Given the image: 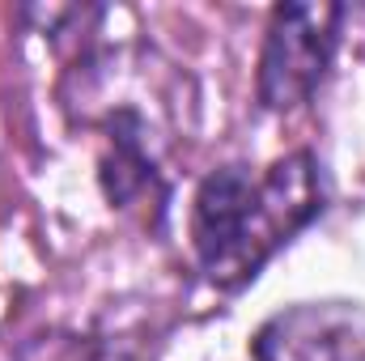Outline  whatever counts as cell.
Returning a JSON list of instances; mask_svg holds the SVG:
<instances>
[{
	"label": "cell",
	"instance_id": "6da1fadb",
	"mask_svg": "<svg viewBox=\"0 0 365 361\" xmlns=\"http://www.w3.org/2000/svg\"><path fill=\"white\" fill-rule=\"evenodd\" d=\"M323 213V175L314 153L276 158L264 175L221 166L200 183L191 204V247L208 285L234 293L276 251Z\"/></svg>",
	"mask_w": 365,
	"mask_h": 361
},
{
	"label": "cell",
	"instance_id": "7a4b0ae2",
	"mask_svg": "<svg viewBox=\"0 0 365 361\" xmlns=\"http://www.w3.org/2000/svg\"><path fill=\"white\" fill-rule=\"evenodd\" d=\"M344 9L327 0H293L276 4L264 51H259V102L268 111H297L306 106L336 56Z\"/></svg>",
	"mask_w": 365,
	"mask_h": 361
},
{
	"label": "cell",
	"instance_id": "3957f363",
	"mask_svg": "<svg viewBox=\"0 0 365 361\" xmlns=\"http://www.w3.org/2000/svg\"><path fill=\"white\" fill-rule=\"evenodd\" d=\"M255 361H365V310L349 302L293 306L255 336Z\"/></svg>",
	"mask_w": 365,
	"mask_h": 361
},
{
	"label": "cell",
	"instance_id": "277c9868",
	"mask_svg": "<svg viewBox=\"0 0 365 361\" xmlns=\"http://www.w3.org/2000/svg\"><path fill=\"white\" fill-rule=\"evenodd\" d=\"M90 361H136V357H123V353H98V357Z\"/></svg>",
	"mask_w": 365,
	"mask_h": 361
}]
</instances>
